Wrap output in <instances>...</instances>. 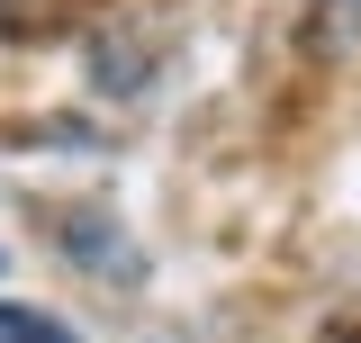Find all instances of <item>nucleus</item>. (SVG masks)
Masks as SVG:
<instances>
[{"instance_id":"3","label":"nucleus","mask_w":361,"mask_h":343,"mask_svg":"<svg viewBox=\"0 0 361 343\" xmlns=\"http://www.w3.org/2000/svg\"><path fill=\"white\" fill-rule=\"evenodd\" d=\"M325 343H361V325H334V335H325Z\"/></svg>"},{"instance_id":"1","label":"nucleus","mask_w":361,"mask_h":343,"mask_svg":"<svg viewBox=\"0 0 361 343\" xmlns=\"http://www.w3.org/2000/svg\"><path fill=\"white\" fill-rule=\"evenodd\" d=\"M307 45L316 54H361V0H316L307 9Z\"/></svg>"},{"instance_id":"2","label":"nucleus","mask_w":361,"mask_h":343,"mask_svg":"<svg viewBox=\"0 0 361 343\" xmlns=\"http://www.w3.org/2000/svg\"><path fill=\"white\" fill-rule=\"evenodd\" d=\"M0 343H73L54 316H37V307H9L0 299Z\"/></svg>"}]
</instances>
